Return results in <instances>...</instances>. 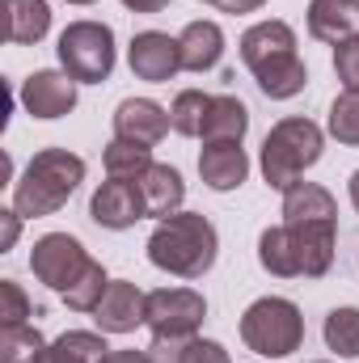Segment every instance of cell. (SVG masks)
I'll return each instance as SVG.
<instances>
[{
    "instance_id": "obj_27",
    "label": "cell",
    "mask_w": 359,
    "mask_h": 363,
    "mask_svg": "<svg viewBox=\"0 0 359 363\" xmlns=\"http://www.w3.org/2000/svg\"><path fill=\"white\" fill-rule=\"evenodd\" d=\"M43 347L47 342L34 325H4L0 330V363H34Z\"/></svg>"
},
{
    "instance_id": "obj_2",
    "label": "cell",
    "mask_w": 359,
    "mask_h": 363,
    "mask_svg": "<svg viewBox=\"0 0 359 363\" xmlns=\"http://www.w3.org/2000/svg\"><path fill=\"white\" fill-rule=\"evenodd\" d=\"M216 250H220V237L211 220L199 211H174L148 237V262L178 279H203L216 267Z\"/></svg>"
},
{
    "instance_id": "obj_24",
    "label": "cell",
    "mask_w": 359,
    "mask_h": 363,
    "mask_svg": "<svg viewBox=\"0 0 359 363\" xmlns=\"http://www.w3.org/2000/svg\"><path fill=\"white\" fill-rule=\"evenodd\" d=\"M101 165H106V174L118 182H140L157 161H153V148H144V144H127V140H110L106 144V152H101Z\"/></svg>"
},
{
    "instance_id": "obj_35",
    "label": "cell",
    "mask_w": 359,
    "mask_h": 363,
    "mask_svg": "<svg viewBox=\"0 0 359 363\" xmlns=\"http://www.w3.org/2000/svg\"><path fill=\"white\" fill-rule=\"evenodd\" d=\"M131 13H161V9H170V0H123Z\"/></svg>"
},
{
    "instance_id": "obj_28",
    "label": "cell",
    "mask_w": 359,
    "mask_h": 363,
    "mask_svg": "<svg viewBox=\"0 0 359 363\" xmlns=\"http://www.w3.org/2000/svg\"><path fill=\"white\" fill-rule=\"evenodd\" d=\"M106 287H110V279H106V271H101V262H89V271H85L72 287H68V291H64V304H68V308H77V313H93V308L101 304Z\"/></svg>"
},
{
    "instance_id": "obj_30",
    "label": "cell",
    "mask_w": 359,
    "mask_h": 363,
    "mask_svg": "<svg viewBox=\"0 0 359 363\" xmlns=\"http://www.w3.org/2000/svg\"><path fill=\"white\" fill-rule=\"evenodd\" d=\"M30 313H34V308H30L26 291H21L13 279H0V321H4V325H26Z\"/></svg>"
},
{
    "instance_id": "obj_38",
    "label": "cell",
    "mask_w": 359,
    "mask_h": 363,
    "mask_svg": "<svg viewBox=\"0 0 359 363\" xmlns=\"http://www.w3.org/2000/svg\"><path fill=\"white\" fill-rule=\"evenodd\" d=\"M211 4H216V0H211Z\"/></svg>"
},
{
    "instance_id": "obj_16",
    "label": "cell",
    "mask_w": 359,
    "mask_h": 363,
    "mask_svg": "<svg viewBox=\"0 0 359 363\" xmlns=\"http://www.w3.org/2000/svg\"><path fill=\"white\" fill-rule=\"evenodd\" d=\"M283 224H338V203L317 182H296L283 190Z\"/></svg>"
},
{
    "instance_id": "obj_18",
    "label": "cell",
    "mask_w": 359,
    "mask_h": 363,
    "mask_svg": "<svg viewBox=\"0 0 359 363\" xmlns=\"http://www.w3.org/2000/svg\"><path fill=\"white\" fill-rule=\"evenodd\" d=\"M178 47H182V68L186 72H207L224 55V30L216 21H190L178 34Z\"/></svg>"
},
{
    "instance_id": "obj_25",
    "label": "cell",
    "mask_w": 359,
    "mask_h": 363,
    "mask_svg": "<svg viewBox=\"0 0 359 363\" xmlns=\"http://www.w3.org/2000/svg\"><path fill=\"white\" fill-rule=\"evenodd\" d=\"M326 347L343 359H359V308H334L326 317Z\"/></svg>"
},
{
    "instance_id": "obj_23",
    "label": "cell",
    "mask_w": 359,
    "mask_h": 363,
    "mask_svg": "<svg viewBox=\"0 0 359 363\" xmlns=\"http://www.w3.org/2000/svg\"><path fill=\"white\" fill-rule=\"evenodd\" d=\"M153 363H233L228 351L211 338H153Z\"/></svg>"
},
{
    "instance_id": "obj_19",
    "label": "cell",
    "mask_w": 359,
    "mask_h": 363,
    "mask_svg": "<svg viewBox=\"0 0 359 363\" xmlns=\"http://www.w3.org/2000/svg\"><path fill=\"white\" fill-rule=\"evenodd\" d=\"M0 13H4V38L17 47H30L51 30L47 0H0Z\"/></svg>"
},
{
    "instance_id": "obj_11",
    "label": "cell",
    "mask_w": 359,
    "mask_h": 363,
    "mask_svg": "<svg viewBox=\"0 0 359 363\" xmlns=\"http://www.w3.org/2000/svg\"><path fill=\"white\" fill-rule=\"evenodd\" d=\"M127 64L140 81H153V85H165L174 81L182 68V47L178 38L161 34V30H144L131 38V51H127Z\"/></svg>"
},
{
    "instance_id": "obj_13",
    "label": "cell",
    "mask_w": 359,
    "mask_h": 363,
    "mask_svg": "<svg viewBox=\"0 0 359 363\" xmlns=\"http://www.w3.org/2000/svg\"><path fill=\"white\" fill-rule=\"evenodd\" d=\"M21 106H26L34 118H64V114L77 106V81H72L68 72L43 68V72L26 77V85H21Z\"/></svg>"
},
{
    "instance_id": "obj_1",
    "label": "cell",
    "mask_w": 359,
    "mask_h": 363,
    "mask_svg": "<svg viewBox=\"0 0 359 363\" xmlns=\"http://www.w3.org/2000/svg\"><path fill=\"white\" fill-rule=\"evenodd\" d=\"M241 60L245 68L254 72L258 89L275 97V101H287L309 85V72L296 55V34L287 21H258L241 34Z\"/></svg>"
},
{
    "instance_id": "obj_12",
    "label": "cell",
    "mask_w": 359,
    "mask_h": 363,
    "mask_svg": "<svg viewBox=\"0 0 359 363\" xmlns=\"http://www.w3.org/2000/svg\"><path fill=\"white\" fill-rule=\"evenodd\" d=\"M170 127H174V123H170L165 106H157L153 97H127V101H118V110H114V140H127V144L153 148V144L165 140Z\"/></svg>"
},
{
    "instance_id": "obj_4",
    "label": "cell",
    "mask_w": 359,
    "mask_h": 363,
    "mask_svg": "<svg viewBox=\"0 0 359 363\" xmlns=\"http://www.w3.org/2000/svg\"><path fill=\"white\" fill-rule=\"evenodd\" d=\"M85 182V161L68 148H43L30 157L26 174L13 182V211L21 220L55 216Z\"/></svg>"
},
{
    "instance_id": "obj_10",
    "label": "cell",
    "mask_w": 359,
    "mask_h": 363,
    "mask_svg": "<svg viewBox=\"0 0 359 363\" xmlns=\"http://www.w3.org/2000/svg\"><path fill=\"white\" fill-rule=\"evenodd\" d=\"M89 216L93 224L110 228V233H123V228H136L144 216H148V199H144V186L140 182H101L89 199Z\"/></svg>"
},
{
    "instance_id": "obj_17",
    "label": "cell",
    "mask_w": 359,
    "mask_h": 363,
    "mask_svg": "<svg viewBox=\"0 0 359 363\" xmlns=\"http://www.w3.org/2000/svg\"><path fill=\"white\" fill-rule=\"evenodd\" d=\"M309 34L321 43H347L359 34V0H309Z\"/></svg>"
},
{
    "instance_id": "obj_3",
    "label": "cell",
    "mask_w": 359,
    "mask_h": 363,
    "mask_svg": "<svg viewBox=\"0 0 359 363\" xmlns=\"http://www.w3.org/2000/svg\"><path fill=\"white\" fill-rule=\"evenodd\" d=\"M338 224H279L258 237V262L275 279H321L334 262Z\"/></svg>"
},
{
    "instance_id": "obj_31",
    "label": "cell",
    "mask_w": 359,
    "mask_h": 363,
    "mask_svg": "<svg viewBox=\"0 0 359 363\" xmlns=\"http://www.w3.org/2000/svg\"><path fill=\"white\" fill-rule=\"evenodd\" d=\"M334 72L347 89H359V34L334 47Z\"/></svg>"
},
{
    "instance_id": "obj_5",
    "label": "cell",
    "mask_w": 359,
    "mask_h": 363,
    "mask_svg": "<svg viewBox=\"0 0 359 363\" xmlns=\"http://www.w3.org/2000/svg\"><path fill=\"white\" fill-rule=\"evenodd\" d=\"M326 135L313 118H283L270 127V135L263 140V178L275 190L296 186L304 169H313L321 161Z\"/></svg>"
},
{
    "instance_id": "obj_33",
    "label": "cell",
    "mask_w": 359,
    "mask_h": 363,
    "mask_svg": "<svg viewBox=\"0 0 359 363\" xmlns=\"http://www.w3.org/2000/svg\"><path fill=\"white\" fill-rule=\"evenodd\" d=\"M263 4H267V0H216V9H220V13H233V17H237V13H254V9H263Z\"/></svg>"
},
{
    "instance_id": "obj_22",
    "label": "cell",
    "mask_w": 359,
    "mask_h": 363,
    "mask_svg": "<svg viewBox=\"0 0 359 363\" xmlns=\"http://www.w3.org/2000/svg\"><path fill=\"white\" fill-rule=\"evenodd\" d=\"M140 186H144V199H148V216H157V220H170L186 199V182L174 165H153L140 178Z\"/></svg>"
},
{
    "instance_id": "obj_20",
    "label": "cell",
    "mask_w": 359,
    "mask_h": 363,
    "mask_svg": "<svg viewBox=\"0 0 359 363\" xmlns=\"http://www.w3.org/2000/svg\"><path fill=\"white\" fill-rule=\"evenodd\" d=\"M106 355H110L106 334L68 330V334H60L55 342H47V347L38 351V359H34V363H101Z\"/></svg>"
},
{
    "instance_id": "obj_9",
    "label": "cell",
    "mask_w": 359,
    "mask_h": 363,
    "mask_svg": "<svg viewBox=\"0 0 359 363\" xmlns=\"http://www.w3.org/2000/svg\"><path fill=\"white\" fill-rule=\"evenodd\" d=\"M89 254H85V245L77 241V237H68V233H47V237H38L34 241V250H30V271L38 274L51 291H68L81 274L89 271Z\"/></svg>"
},
{
    "instance_id": "obj_14",
    "label": "cell",
    "mask_w": 359,
    "mask_h": 363,
    "mask_svg": "<svg viewBox=\"0 0 359 363\" xmlns=\"http://www.w3.org/2000/svg\"><path fill=\"white\" fill-rule=\"evenodd\" d=\"M144 304H148V296H144L136 283L114 279V283L106 287L101 304L93 308V321H97L101 334H131L136 325H144Z\"/></svg>"
},
{
    "instance_id": "obj_36",
    "label": "cell",
    "mask_w": 359,
    "mask_h": 363,
    "mask_svg": "<svg viewBox=\"0 0 359 363\" xmlns=\"http://www.w3.org/2000/svg\"><path fill=\"white\" fill-rule=\"evenodd\" d=\"M351 203H355V211H359V169L351 174Z\"/></svg>"
},
{
    "instance_id": "obj_32",
    "label": "cell",
    "mask_w": 359,
    "mask_h": 363,
    "mask_svg": "<svg viewBox=\"0 0 359 363\" xmlns=\"http://www.w3.org/2000/svg\"><path fill=\"white\" fill-rule=\"evenodd\" d=\"M17 233H21V216L9 207V211H0V250H13L17 245Z\"/></svg>"
},
{
    "instance_id": "obj_34",
    "label": "cell",
    "mask_w": 359,
    "mask_h": 363,
    "mask_svg": "<svg viewBox=\"0 0 359 363\" xmlns=\"http://www.w3.org/2000/svg\"><path fill=\"white\" fill-rule=\"evenodd\" d=\"M101 363H153L148 351H110Z\"/></svg>"
},
{
    "instance_id": "obj_7",
    "label": "cell",
    "mask_w": 359,
    "mask_h": 363,
    "mask_svg": "<svg viewBox=\"0 0 359 363\" xmlns=\"http://www.w3.org/2000/svg\"><path fill=\"white\" fill-rule=\"evenodd\" d=\"M55 51L77 85H101L114 72V30L106 21H72Z\"/></svg>"
},
{
    "instance_id": "obj_15",
    "label": "cell",
    "mask_w": 359,
    "mask_h": 363,
    "mask_svg": "<svg viewBox=\"0 0 359 363\" xmlns=\"http://www.w3.org/2000/svg\"><path fill=\"white\" fill-rule=\"evenodd\" d=\"M199 178L207 182L211 190H237L241 182L250 178V157H245V148H241V144H228V140L203 144V152H199Z\"/></svg>"
},
{
    "instance_id": "obj_26",
    "label": "cell",
    "mask_w": 359,
    "mask_h": 363,
    "mask_svg": "<svg viewBox=\"0 0 359 363\" xmlns=\"http://www.w3.org/2000/svg\"><path fill=\"white\" fill-rule=\"evenodd\" d=\"M207 110H211V97L203 89H182L174 97V110H170V123L178 135H203L207 127Z\"/></svg>"
},
{
    "instance_id": "obj_21",
    "label": "cell",
    "mask_w": 359,
    "mask_h": 363,
    "mask_svg": "<svg viewBox=\"0 0 359 363\" xmlns=\"http://www.w3.org/2000/svg\"><path fill=\"white\" fill-rule=\"evenodd\" d=\"M245 131H250V110H245V101H241V97H233V93L211 97L203 140H207V144H220V140L241 144V140H245Z\"/></svg>"
},
{
    "instance_id": "obj_29",
    "label": "cell",
    "mask_w": 359,
    "mask_h": 363,
    "mask_svg": "<svg viewBox=\"0 0 359 363\" xmlns=\"http://www.w3.org/2000/svg\"><path fill=\"white\" fill-rule=\"evenodd\" d=\"M330 135L338 144L359 148V89H347L343 97H334V106H330Z\"/></svg>"
},
{
    "instance_id": "obj_6",
    "label": "cell",
    "mask_w": 359,
    "mask_h": 363,
    "mask_svg": "<svg viewBox=\"0 0 359 363\" xmlns=\"http://www.w3.org/2000/svg\"><path fill=\"white\" fill-rule=\"evenodd\" d=\"M241 342L254 351V355H267V359H283L292 351H300L304 342V317L292 300L283 296H263L245 308L241 317Z\"/></svg>"
},
{
    "instance_id": "obj_37",
    "label": "cell",
    "mask_w": 359,
    "mask_h": 363,
    "mask_svg": "<svg viewBox=\"0 0 359 363\" xmlns=\"http://www.w3.org/2000/svg\"><path fill=\"white\" fill-rule=\"evenodd\" d=\"M68 4H93V0H68Z\"/></svg>"
},
{
    "instance_id": "obj_8",
    "label": "cell",
    "mask_w": 359,
    "mask_h": 363,
    "mask_svg": "<svg viewBox=\"0 0 359 363\" xmlns=\"http://www.w3.org/2000/svg\"><path fill=\"white\" fill-rule=\"evenodd\" d=\"M207 317V300L190 287H157L144 304V325L153 338H194V330Z\"/></svg>"
}]
</instances>
